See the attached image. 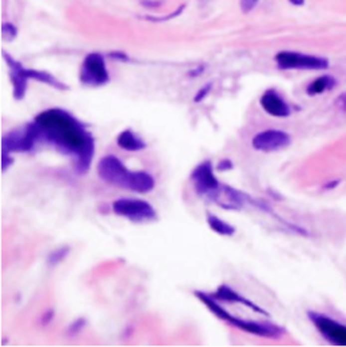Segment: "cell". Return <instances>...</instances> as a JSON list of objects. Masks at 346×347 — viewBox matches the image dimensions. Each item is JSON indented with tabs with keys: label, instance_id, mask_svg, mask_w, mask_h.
<instances>
[{
	"label": "cell",
	"instance_id": "8fae6325",
	"mask_svg": "<svg viewBox=\"0 0 346 347\" xmlns=\"http://www.w3.org/2000/svg\"><path fill=\"white\" fill-rule=\"evenodd\" d=\"M260 106L261 108L273 117H279V119H286V117L291 116L292 110L291 106L288 104L284 96L275 88L267 89L260 98Z\"/></svg>",
	"mask_w": 346,
	"mask_h": 347
},
{
	"label": "cell",
	"instance_id": "5bb4252c",
	"mask_svg": "<svg viewBox=\"0 0 346 347\" xmlns=\"http://www.w3.org/2000/svg\"><path fill=\"white\" fill-rule=\"evenodd\" d=\"M243 199L245 196L237 189L227 185H220L218 192L211 199V202L216 203L225 210H241L243 206Z\"/></svg>",
	"mask_w": 346,
	"mask_h": 347
},
{
	"label": "cell",
	"instance_id": "7c38bea8",
	"mask_svg": "<svg viewBox=\"0 0 346 347\" xmlns=\"http://www.w3.org/2000/svg\"><path fill=\"white\" fill-rule=\"evenodd\" d=\"M211 295L214 296V299L222 303V304H239L248 308L252 312H256V314L264 315V316H269L267 311L261 308L260 305H257L254 301L249 300L248 297L242 296L239 292H237L235 289H233L230 285H226V284H222L215 289V292H212Z\"/></svg>",
	"mask_w": 346,
	"mask_h": 347
},
{
	"label": "cell",
	"instance_id": "6da1fadb",
	"mask_svg": "<svg viewBox=\"0 0 346 347\" xmlns=\"http://www.w3.org/2000/svg\"><path fill=\"white\" fill-rule=\"evenodd\" d=\"M39 139L72 158L77 174L91 169L95 157V138L84 123L64 108L43 110L34 117Z\"/></svg>",
	"mask_w": 346,
	"mask_h": 347
},
{
	"label": "cell",
	"instance_id": "484cf974",
	"mask_svg": "<svg viewBox=\"0 0 346 347\" xmlns=\"http://www.w3.org/2000/svg\"><path fill=\"white\" fill-rule=\"evenodd\" d=\"M150 3H148V0H142V5H145L148 8H157V7H161L163 5V0H159L157 3H153L155 0H149Z\"/></svg>",
	"mask_w": 346,
	"mask_h": 347
},
{
	"label": "cell",
	"instance_id": "d6986e66",
	"mask_svg": "<svg viewBox=\"0 0 346 347\" xmlns=\"http://www.w3.org/2000/svg\"><path fill=\"white\" fill-rule=\"evenodd\" d=\"M68 254H69V247H60V249L54 250V251L49 255L47 262H49V265H52V266H56V265L61 263L68 257Z\"/></svg>",
	"mask_w": 346,
	"mask_h": 347
},
{
	"label": "cell",
	"instance_id": "2e32d148",
	"mask_svg": "<svg viewBox=\"0 0 346 347\" xmlns=\"http://www.w3.org/2000/svg\"><path fill=\"white\" fill-rule=\"evenodd\" d=\"M336 85H337V80L334 79V76L322 75L307 85L306 92L309 96H318V95L328 92V91H332Z\"/></svg>",
	"mask_w": 346,
	"mask_h": 347
},
{
	"label": "cell",
	"instance_id": "8992f818",
	"mask_svg": "<svg viewBox=\"0 0 346 347\" xmlns=\"http://www.w3.org/2000/svg\"><path fill=\"white\" fill-rule=\"evenodd\" d=\"M80 83L84 87L99 88L110 83V72L106 58L100 53H89L83 60L79 73Z\"/></svg>",
	"mask_w": 346,
	"mask_h": 347
},
{
	"label": "cell",
	"instance_id": "ba28073f",
	"mask_svg": "<svg viewBox=\"0 0 346 347\" xmlns=\"http://www.w3.org/2000/svg\"><path fill=\"white\" fill-rule=\"evenodd\" d=\"M307 318L326 342L333 346H346V324L317 311H309Z\"/></svg>",
	"mask_w": 346,
	"mask_h": 347
},
{
	"label": "cell",
	"instance_id": "4316f807",
	"mask_svg": "<svg viewBox=\"0 0 346 347\" xmlns=\"http://www.w3.org/2000/svg\"><path fill=\"white\" fill-rule=\"evenodd\" d=\"M288 1H290L292 5H296V7L304 5V3H306V0H288Z\"/></svg>",
	"mask_w": 346,
	"mask_h": 347
},
{
	"label": "cell",
	"instance_id": "30bf717a",
	"mask_svg": "<svg viewBox=\"0 0 346 347\" xmlns=\"http://www.w3.org/2000/svg\"><path fill=\"white\" fill-rule=\"evenodd\" d=\"M292 139L288 132L277 128H267L253 136L252 146L254 150L261 153H275L288 147Z\"/></svg>",
	"mask_w": 346,
	"mask_h": 347
},
{
	"label": "cell",
	"instance_id": "7402d4cb",
	"mask_svg": "<svg viewBox=\"0 0 346 347\" xmlns=\"http://www.w3.org/2000/svg\"><path fill=\"white\" fill-rule=\"evenodd\" d=\"M12 154L7 153V151H1V166H3V172L8 169L9 165H12Z\"/></svg>",
	"mask_w": 346,
	"mask_h": 347
},
{
	"label": "cell",
	"instance_id": "d4e9b609",
	"mask_svg": "<svg viewBox=\"0 0 346 347\" xmlns=\"http://www.w3.org/2000/svg\"><path fill=\"white\" fill-rule=\"evenodd\" d=\"M336 104H337V107L340 108V110L346 111V92L338 96L337 100H336Z\"/></svg>",
	"mask_w": 346,
	"mask_h": 347
},
{
	"label": "cell",
	"instance_id": "ffe728a7",
	"mask_svg": "<svg viewBox=\"0 0 346 347\" xmlns=\"http://www.w3.org/2000/svg\"><path fill=\"white\" fill-rule=\"evenodd\" d=\"M1 33H3V38H4V39H7V41H12V39L16 37L18 30H16V27H15L14 24L3 23V26H1Z\"/></svg>",
	"mask_w": 346,
	"mask_h": 347
},
{
	"label": "cell",
	"instance_id": "e0dca14e",
	"mask_svg": "<svg viewBox=\"0 0 346 347\" xmlns=\"http://www.w3.org/2000/svg\"><path fill=\"white\" fill-rule=\"evenodd\" d=\"M206 221L211 231H214L220 236H233L235 234V227L229 222L223 221L219 216L214 215V214H207Z\"/></svg>",
	"mask_w": 346,
	"mask_h": 347
},
{
	"label": "cell",
	"instance_id": "5b68a950",
	"mask_svg": "<svg viewBox=\"0 0 346 347\" xmlns=\"http://www.w3.org/2000/svg\"><path fill=\"white\" fill-rule=\"evenodd\" d=\"M275 61L281 71H325L330 66V62L325 57L291 50L277 53Z\"/></svg>",
	"mask_w": 346,
	"mask_h": 347
},
{
	"label": "cell",
	"instance_id": "52a82bcc",
	"mask_svg": "<svg viewBox=\"0 0 346 347\" xmlns=\"http://www.w3.org/2000/svg\"><path fill=\"white\" fill-rule=\"evenodd\" d=\"M38 142H41L39 139V134L34 122H30L27 124H24L23 127L15 128L12 131H9L8 134H5L3 136L1 141V151H7V153H24V151L33 150Z\"/></svg>",
	"mask_w": 346,
	"mask_h": 347
},
{
	"label": "cell",
	"instance_id": "7a4b0ae2",
	"mask_svg": "<svg viewBox=\"0 0 346 347\" xmlns=\"http://www.w3.org/2000/svg\"><path fill=\"white\" fill-rule=\"evenodd\" d=\"M96 172L99 178L108 185L121 188L134 193H146L155 191L156 180L146 170H133L114 154L103 155L98 161Z\"/></svg>",
	"mask_w": 346,
	"mask_h": 347
},
{
	"label": "cell",
	"instance_id": "9c48e42d",
	"mask_svg": "<svg viewBox=\"0 0 346 347\" xmlns=\"http://www.w3.org/2000/svg\"><path fill=\"white\" fill-rule=\"evenodd\" d=\"M191 181L195 192L211 200L222 184L215 174V168L211 161H203L191 172Z\"/></svg>",
	"mask_w": 346,
	"mask_h": 347
},
{
	"label": "cell",
	"instance_id": "cb8c5ba5",
	"mask_svg": "<svg viewBox=\"0 0 346 347\" xmlns=\"http://www.w3.org/2000/svg\"><path fill=\"white\" fill-rule=\"evenodd\" d=\"M234 168L233 162L230 160H220L218 164H216V170L218 172H227V170H231Z\"/></svg>",
	"mask_w": 346,
	"mask_h": 347
},
{
	"label": "cell",
	"instance_id": "3957f363",
	"mask_svg": "<svg viewBox=\"0 0 346 347\" xmlns=\"http://www.w3.org/2000/svg\"><path fill=\"white\" fill-rule=\"evenodd\" d=\"M195 296H196L199 301L201 304L207 307V310L210 311L211 314L216 316L218 319L225 322L226 324H229L234 329H238L239 331H243V333L250 334V335H254V337H258V338H265V339H280L284 334H286V330L277 326L276 323H272V322H265V320H252V319H245V318H239V316H234L226 310L225 307L222 305V303L214 299V296L211 293H207L204 291H196L195 292Z\"/></svg>",
	"mask_w": 346,
	"mask_h": 347
},
{
	"label": "cell",
	"instance_id": "44dd1931",
	"mask_svg": "<svg viewBox=\"0 0 346 347\" xmlns=\"http://www.w3.org/2000/svg\"><path fill=\"white\" fill-rule=\"evenodd\" d=\"M211 88H212V84H207L204 85V87H201V88L197 91V94L193 96V102H195V103H200L201 100H204L211 92Z\"/></svg>",
	"mask_w": 346,
	"mask_h": 347
},
{
	"label": "cell",
	"instance_id": "277c9868",
	"mask_svg": "<svg viewBox=\"0 0 346 347\" xmlns=\"http://www.w3.org/2000/svg\"><path fill=\"white\" fill-rule=\"evenodd\" d=\"M111 208L117 216L134 223H148L157 219L156 208L144 199L121 197L111 204Z\"/></svg>",
	"mask_w": 346,
	"mask_h": 347
},
{
	"label": "cell",
	"instance_id": "ac0fdd59",
	"mask_svg": "<svg viewBox=\"0 0 346 347\" xmlns=\"http://www.w3.org/2000/svg\"><path fill=\"white\" fill-rule=\"evenodd\" d=\"M24 72H26V76L28 77V80H35L38 83H42V84H46L49 87H53V88L61 89V91L68 89L66 84L61 83L58 79H56L54 76L47 73V72L37 71V69H27V68L24 69Z\"/></svg>",
	"mask_w": 346,
	"mask_h": 347
},
{
	"label": "cell",
	"instance_id": "9a60e30c",
	"mask_svg": "<svg viewBox=\"0 0 346 347\" xmlns=\"http://www.w3.org/2000/svg\"><path fill=\"white\" fill-rule=\"evenodd\" d=\"M117 145L121 147L122 150L130 151V153H138L144 151L148 147L145 139L141 135H138L136 131L131 128H125L117 136Z\"/></svg>",
	"mask_w": 346,
	"mask_h": 347
},
{
	"label": "cell",
	"instance_id": "83f0119b",
	"mask_svg": "<svg viewBox=\"0 0 346 347\" xmlns=\"http://www.w3.org/2000/svg\"><path fill=\"white\" fill-rule=\"evenodd\" d=\"M111 57L114 58H118V60H127V57L123 54V53H117V54H111Z\"/></svg>",
	"mask_w": 346,
	"mask_h": 347
},
{
	"label": "cell",
	"instance_id": "603a6c76",
	"mask_svg": "<svg viewBox=\"0 0 346 347\" xmlns=\"http://www.w3.org/2000/svg\"><path fill=\"white\" fill-rule=\"evenodd\" d=\"M258 0H241V9L243 12H250L256 5H257Z\"/></svg>",
	"mask_w": 346,
	"mask_h": 347
},
{
	"label": "cell",
	"instance_id": "4fadbf2b",
	"mask_svg": "<svg viewBox=\"0 0 346 347\" xmlns=\"http://www.w3.org/2000/svg\"><path fill=\"white\" fill-rule=\"evenodd\" d=\"M4 60L9 66V80L12 84V95L16 100H22L27 92L28 85V77L24 72L26 68L20 62L15 61L7 53H4Z\"/></svg>",
	"mask_w": 346,
	"mask_h": 347
}]
</instances>
